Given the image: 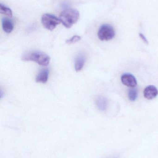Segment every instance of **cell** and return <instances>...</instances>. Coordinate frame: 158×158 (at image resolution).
<instances>
[{
  "label": "cell",
  "instance_id": "obj_1",
  "mask_svg": "<svg viewBox=\"0 0 158 158\" xmlns=\"http://www.w3.org/2000/svg\"><path fill=\"white\" fill-rule=\"evenodd\" d=\"M79 17V11L73 8H67L60 14L59 19L64 27L67 28H70L77 23Z\"/></svg>",
  "mask_w": 158,
  "mask_h": 158
},
{
  "label": "cell",
  "instance_id": "obj_2",
  "mask_svg": "<svg viewBox=\"0 0 158 158\" xmlns=\"http://www.w3.org/2000/svg\"><path fill=\"white\" fill-rule=\"evenodd\" d=\"M22 60L32 61L40 65L46 66L50 63V57L48 55L40 51H31L23 55Z\"/></svg>",
  "mask_w": 158,
  "mask_h": 158
},
{
  "label": "cell",
  "instance_id": "obj_3",
  "mask_svg": "<svg viewBox=\"0 0 158 158\" xmlns=\"http://www.w3.org/2000/svg\"><path fill=\"white\" fill-rule=\"evenodd\" d=\"M97 36L100 40H110L115 37V29L111 25L104 24L99 28Z\"/></svg>",
  "mask_w": 158,
  "mask_h": 158
},
{
  "label": "cell",
  "instance_id": "obj_4",
  "mask_svg": "<svg viewBox=\"0 0 158 158\" xmlns=\"http://www.w3.org/2000/svg\"><path fill=\"white\" fill-rule=\"evenodd\" d=\"M41 22L43 27L49 31L53 30L57 26L61 23L59 18L54 15L48 13L43 15Z\"/></svg>",
  "mask_w": 158,
  "mask_h": 158
},
{
  "label": "cell",
  "instance_id": "obj_5",
  "mask_svg": "<svg viewBox=\"0 0 158 158\" xmlns=\"http://www.w3.org/2000/svg\"><path fill=\"white\" fill-rule=\"evenodd\" d=\"M121 81L124 85L131 88H134L137 85V81L135 77L129 73L122 75L121 77Z\"/></svg>",
  "mask_w": 158,
  "mask_h": 158
},
{
  "label": "cell",
  "instance_id": "obj_6",
  "mask_svg": "<svg viewBox=\"0 0 158 158\" xmlns=\"http://www.w3.org/2000/svg\"><path fill=\"white\" fill-rule=\"evenodd\" d=\"M158 94L157 88L153 85H148L144 91V96L147 99H153L156 97Z\"/></svg>",
  "mask_w": 158,
  "mask_h": 158
},
{
  "label": "cell",
  "instance_id": "obj_7",
  "mask_svg": "<svg viewBox=\"0 0 158 158\" xmlns=\"http://www.w3.org/2000/svg\"><path fill=\"white\" fill-rule=\"evenodd\" d=\"M86 61V57L83 53H80L76 57L75 60V69L77 72L82 70Z\"/></svg>",
  "mask_w": 158,
  "mask_h": 158
},
{
  "label": "cell",
  "instance_id": "obj_8",
  "mask_svg": "<svg viewBox=\"0 0 158 158\" xmlns=\"http://www.w3.org/2000/svg\"><path fill=\"white\" fill-rule=\"evenodd\" d=\"M2 27L3 30L6 33H10L14 29L13 21L7 18H3L2 19Z\"/></svg>",
  "mask_w": 158,
  "mask_h": 158
},
{
  "label": "cell",
  "instance_id": "obj_9",
  "mask_svg": "<svg viewBox=\"0 0 158 158\" xmlns=\"http://www.w3.org/2000/svg\"><path fill=\"white\" fill-rule=\"evenodd\" d=\"M49 75V70L48 69H42L36 77V81L42 83H45L48 81Z\"/></svg>",
  "mask_w": 158,
  "mask_h": 158
},
{
  "label": "cell",
  "instance_id": "obj_10",
  "mask_svg": "<svg viewBox=\"0 0 158 158\" xmlns=\"http://www.w3.org/2000/svg\"><path fill=\"white\" fill-rule=\"evenodd\" d=\"M96 105L99 110L105 111L108 106V101L106 98L103 96H99L96 98Z\"/></svg>",
  "mask_w": 158,
  "mask_h": 158
},
{
  "label": "cell",
  "instance_id": "obj_11",
  "mask_svg": "<svg viewBox=\"0 0 158 158\" xmlns=\"http://www.w3.org/2000/svg\"><path fill=\"white\" fill-rule=\"evenodd\" d=\"M138 95V91L136 88H131L128 91V96L129 100L132 102L135 101Z\"/></svg>",
  "mask_w": 158,
  "mask_h": 158
},
{
  "label": "cell",
  "instance_id": "obj_12",
  "mask_svg": "<svg viewBox=\"0 0 158 158\" xmlns=\"http://www.w3.org/2000/svg\"><path fill=\"white\" fill-rule=\"evenodd\" d=\"M0 12L1 14L5 15L8 17H12L13 16L12 10L2 3L0 4Z\"/></svg>",
  "mask_w": 158,
  "mask_h": 158
},
{
  "label": "cell",
  "instance_id": "obj_13",
  "mask_svg": "<svg viewBox=\"0 0 158 158\" xmlns=\"http://www.w3.org/2000/svg\"><path fill=\"white\" fill-rule=\"evenodd\" d=\"M81 40V37L78 35H75L73 36L72 38H70L69 40H67L66 41V43L68 44H71L75 43Z\"/></svg>",
  "mask_w": 158,
  "mask_h": 158
},
{
  "label": "cell",
  "instance_id": "obj_14",
  "mask_svg": "<svg viewBox=\"0 0 158 158\" xmlns=\"http://www.w3.org/2000/svg\"><path fill=\"white\" fill-rule=\"evenodd\" d=\"M139 36H140L141 39L143 40V41L145 43L147 44H149L148 40H147V39L146 38L145 36L142 33H139Z\"/></svg>",
  "mask_w": 158,
  "mask_h": 158
},
{
  "label": "cell",
  "instance_id": "obj_15",
  "mask_svg": "<svg viewBox=\"0 0 158 158\" xmlns=\"http://www.w3.org/2000/svg\"><path fill=\"white\" fill-rule=\"evenodd\" d=\"M62 6H63L64 7H65V8H67V7H68L69 6L68 3H63V5H62Z\"/></svg>",
  "mask_w": 158,
  "mask_h": 158
},
{
  "label": "cell",
  "instance_id": "obj_16",
  "mask_svg": "<svg viewBox=\"0 0 158 158\" xmlns=\"http://www.w3.org/2000/svg\"><path fill=\"white\" fill-rule=\"evenodd\" d=\"M109 158H118V156L112 157H110Z\"/></svg>",
  "mask_w": 158,
  "mask_h": 158
}]
</instances>
